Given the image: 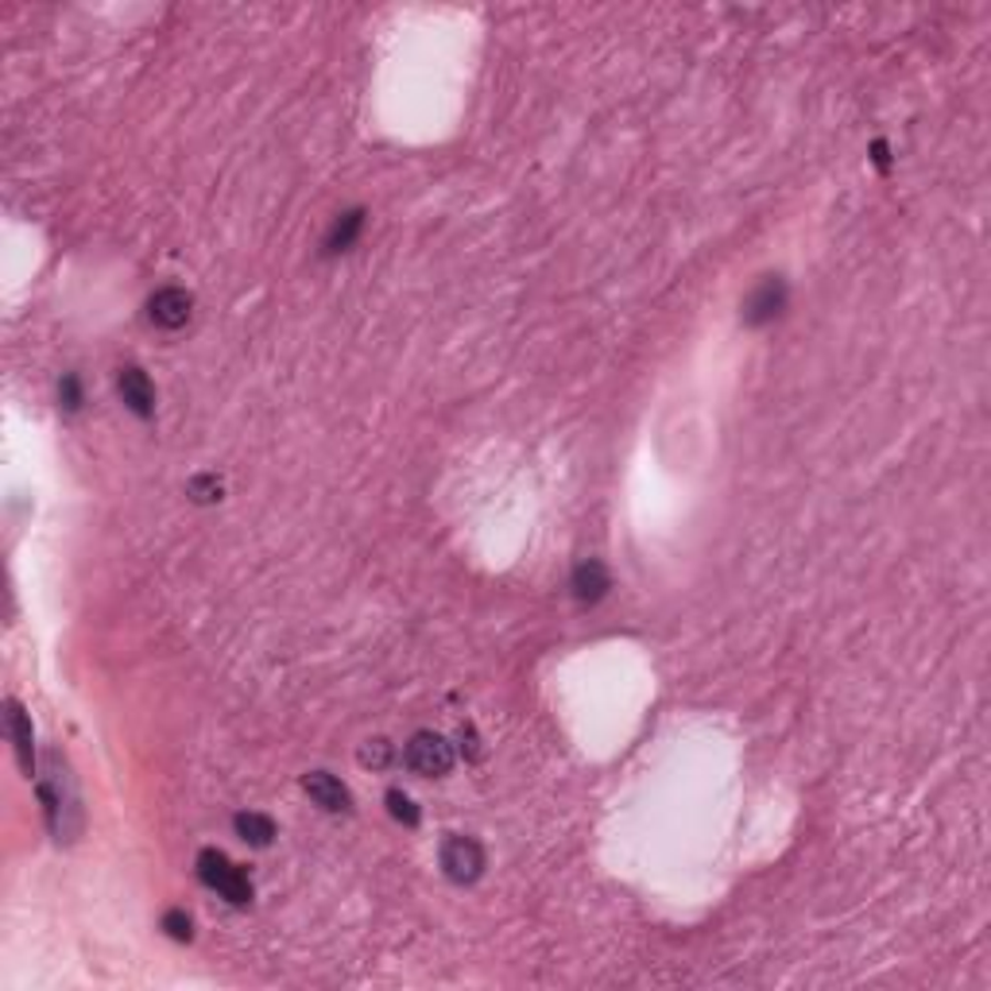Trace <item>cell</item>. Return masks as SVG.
<instances>
[{
    "instance_id": "cell-1",
    "label": "cell",
    "mask_w": 991,
    "mask_h": 991,
    "mask_svg": "<svg viewBox=\"0 0 991 991\" xmlns=\"http://www.w3.org/2000/svg\"><path fill=\"white\" fill-rule=\"evenodd\" d=\"M40 801L55 841H74V821H66V814L78 817V794H74V778L66 763H58V752L47 755V771L40 775Z\"/></svg>"
},
{
    "instance_id": "cell-2",
    "label": "cell",
    "mask_w": 991,
    "mask_h": 991,
    "mask_svg": "<svg viewBox=\"0 0 991 991\" xmlns=\"http://www.w3.org/2000/svg\"><path fill=\"white\" fill-rule=\"evenodd\" d=\"M198 880L206 883L209 891H217V895L225 898V903L233 906H248L252 903V880L245 875V868L233 864L225 852L217 849H202L198 852Z\"/></svg>"
},
{
    "instance_id": "cell-3",
    "label": "cell",
    "mask_w": 991,
    "mask_h": 991,
    "mask_svg": "<svg viewBox=\"0 0 991 991\" xmlns=\"http://www.w3.org/2000/svg\"><path fill=\"white\" fill-rule=\"evenodd\" d=\"M403 763L422 778H442L453 767V744L442 732H414L411 744L403 747Z\"/></svg>"
},
{
    "instance_id": "cell-4",
    "label": "cell",
    "mask_w": 991,
    "mask_h": 991,
    "mask_svg": "<svg viewBox=\"0 0 991 991\" xmlns=\"http://www.w3.org/2000/svg\"><path fill=\"white\" fill-rule=\"evenodd\" d=\"M484 868H488V857H484L481 841H473V837H450V841H442V872L453 883L468 887V883L481 880Z\"/></svg>"
},
{
    "instance_id": "cell-5",
    "label": "cell",
    "mask_w": 991,
    "mask_h": 991,
    "mask_svg": "<svg viewBox=\"0 0 991 991\" xmlns=\"http://www.w3.org/2000/svg\"><path fill=\"white\" fill-rule=\"evenodd\" d=\"M194 314V294L183 287H159L148 299V317L159 330H183Z\"/></svg>"
},
{
    "instance_id": "cell-6",
    "label": "cell",
    "mask_w": 991,
    "mask_h": 991,
    "mask_svg": "<svg viewBox=\"0 0 991 991\" xmlns=\"http://www.w3.org/2000/svg\"><path fill=\"white\" fill-rule=\"evenodd\" d=\"M117 391L125 399V407L136 414V419H155V384L148 380V373L136 365H125L117 373Z\"/></svg>"
},
{
    "instance_id": "cell-7",
    "label": "cell",
    "mask_w": 991,
    "mask_h": 991,
    "mask_svg": "<svg viewBox=\"0 0 991 991\" xmlns=\"http://www.w3.org/2000/svg\"><path fill=\"white\" fill-rule=\"evenodd\" d=\"M786 310V283L783 276H767L744 302V322L747 325H767Z\"/></svg>"
},
{
    "instance_id": "cell-8",
    "label": "cell",
    "mask_w": 991,
    "mask_h": 991,
    "mask_svg": "<svg viewBox=\"0 0 991 991\" xmlns=\"http://www.w3.org/2000/svg\"><path fill=\"white\" fill-rule=\"evenodd\" d=\"M302 790H306L310 801L322 806L325 814H345V809H353L349 786H345L337 775H330V771H310V775L302 778Z\"/></svg>"
},
{
    "instance_id": "cell-9",
    "label": "cell",
    "mask_w": 991,
    "mask_h": 991,
    "mask_svg": "<svg viewBox=\"0 0 991 991\" xmlns=\"http://www.w3.org/2000/svg\"><path fill=\"white\" fill-rule=\"evenodd\" d=\"M4 724H9V736H12V747H17L20 767H24V775L32 778L35 775V732H32V717L24 713V705H20L17 698H9V705H4Z\"/></svg>"
},
{
    "instance_id": "cell-10",
    "label": "cell",
    "mask_w": 991,
    "mask_h": 991,
    "mask_svg": "<svg viewBox=\"0 0 991 991\" xmlns=\"http://www.w3.org/2000/svg\"><path fill=\"white\" fill-rule=\"evenodd\" d=\"M570 589H573V596H578L581 604H601L604 596H608V589H612V578H608V570H604V562L585 558V562L573 570Z\"/></svg>"
},
{
    "instance_id": "cell-11",
    "label": "cell",
    "mask_w": 991,
    "mask_h": 991,
    "mask_svg": "<svg viewBox=\"0 0 991 991\" xmlns=\"http://www.w3.org/2000/svg\"><path fill=\"white\" fill-rule=\"evenodd\" d=\"M233 829H237L240 841L252 844V849H268V844L276 841V833H279L276 821H271L268 814H252V809L233 817Z\"/></svg>"
},
{
    "instance_id": "cell-12",
    "label": "cell",
    "mask_w": 991,
    "mask_h": 991,
    "mask_svg": "<svg viewBox=\"0 0 991 991\" xmlns=\"http://www.w3.org/2000/svg\"><path fill=\"white\" fill-rule=\"evenodd\" d=\"M360 229H365V209H349L334 222V229L325 233V252H345L357 245Z\"/></svg>"
},
{
    "instance_id": "cell-13",
    "label": "cell",
    "mask_w": 991,
    "mask_h": 991,
    "mask_svg": "<svg viewBox=\"0 0 991 991\" xmlns=\"http://www.w3.org/2000/svg\"><path fill=\"white\" fill-rule=\"evenodd\" d=\"M222 492H225V484L217 481L214 473L191 476V484H186V496H191L194 504H217L222 500Z\"/></svg>"
},
{
    "instance_id": "cell-14",
    "label": "cell",
    "mask_w": 991,
    "mask_h": 991,
    "mask_svg": "<svg viewBox=\"0 0 991 991\" xmlns=\"http://www.w3.org/2000/svg\"><path fill=\"white\" fill-rule=\"evenodd\" d=\"M388 809H391V817H396L399 825H407V829H414V825L422 821V814H419V806H414V798H411V794H403V790H388Z\"/></svg>"
},
{
    "instance_id": "cell-15",
    "label": "cell",
    "mask_w": 991,
    "mask_h": 991,
    "mask_svg": "<svg viewBox=\"0 0 991 991\" xmlns=\"http://www.w3.org/2000/svg\"><path fill=\"white\" fill-rule=\"evenodd\" d=\"M391 760H396V747H391L384 736L368 740V744L360 747V763H365V767H373V771H384Z\"/></svg>"
},
{
    "instance_id": "cell-16",
    "label": "cell",
    "mask_w": 991,
    "mask_h": 991,
    "mask_svg": "<svg viewBox=\"0 0 991 991\" xmlns=\"http://www.w3.org/2000/svg\"><path fill=\"white\" fill-rule=\"evenodd\" d=\"M163 929H168V937H175V941H191L194 937V922L186 911H168L163 914Z\"/></svg>"
},
{
    "instance_id": "cell-17",
    "label": "cell",
    "mask_w": 991,
    "mask_h": 991,
    "mask_svg": "<svg viewBox=\"0 0 991 991\" xmlns=\"http://www.w3.org/2000/svg\"><path fill=\"white\" fill-rule=\"evenodd\" d=\"M58 403H63V411H78L82 407V380L78 376H63V384H58Z\"/></svg>"
}]
</instances>
